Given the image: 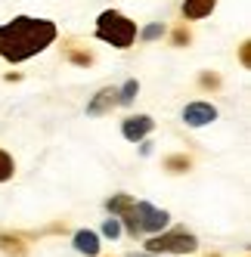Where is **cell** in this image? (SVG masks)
Returning <instances> with one entry per match:
<instances>
[{
	"mask_svg": "<svg viewBox=\"0 0 251 257\" xmlns=\"http://www.w3.org/2000/svg\"><path fill=\"white\" fill-rule=\"evenodd\" d=\"M102 235L105 238H118L121 235V220L118 217H109V220H105V226H102Z\"/></svg>",
	"mask_w": 251,
	"mask_h": 257,
	"instance_id": "9a60e30c",
	"label": "cell"
},
{
	"mask_svg": "<svg viewBox=\"0 0 251 257\" xmlns=\"http://www.w3.org/2000/svg\"><path fill=\"white\" fill-rule=\"evenodd\" d=\"M165 168H168L171 174H183V171L192 168V158H189V155H168V158H165Z\"/></svg>",
	"mask_w": 251,
	"mask_h": 257,
	"instance_id": "8fae6325",
	"label": "cell"
},
{
	"mask_svg": "<svg viewBox=\"0 0 251 257\" xmlns=\"http://www.w3.org/2000/svg\"><path fill=\"white\" fill-rule=\"evenodd\" d=\"M134 223H137V232H161L168 223H171V214L161 211L155 205H149V201H134Z\"/></svg>",
	"mask_w": 251,
	"mask_h": 257,
	"instance_id": "277c9868",
	"label": "cell"
},
{
	"mask_svg": "<svg viewBox=\"0 0 251 257\" xmlns=\"http://www.w3.org/2000/svg\"><path fill=\"white\" fill-rule=\"evenodd\" d=\"M128 257H165V254H128Z\"/></svg>",
	"mask_w": 251,
	"mask_h": 257,
	"instance_id": "ffe728a7",
	"label": "cell"
},
{
	"mask_svg": "<svg viewBox=\"0 0 251 257\" xmlns=\"http://www.w3.org/2000/svg\"><path fill=\"white\" fill-rule=\"evenodd\" d=\"M174 44H177V47H186V44H189V31H186L183 25L174 31Z\"/></svg>",
	"mask_w": 251,
	"mask_h": 257,
	"instance_id": "ac0fdd59",
	"label": "cell"
},
{
	"mask_svg": "<svg viewBox=\"0 0 251 257\" xmlns=\"http://www.w3.org/2000/svg\"><path fill=\"white\" fill-rule=\"evenodd\" d=\"M13 174H16V161L10 158V152H4V149H0V183L13 180Z\"/></svg>",
	"mask_w": 251,
	"mask_h": 257,
	"instance_id": "4fadbf2b",
	"label": "cell"
},
{
	"mask_svg": "<svg viewBox=\"0 0 251 257\" xmlns=\"http://www.w3.org/2000/svg\"><path fill=\"white\" fill-rule=\"evenodd\" d=\"M214 7H217V0H183V19H205Z\"/></svg>",
	"mask_w": 251,
	"mask_h": 257,
	"instance_id": "9c48e42d",
	"label": "cell"
},
{
	"mask_svg": "<svg viewBox=\"0 0 251 257\" xmlns=\"http://www.w3.org/2000/svg\"><path fill=\"white\" fill-rule=\"evenodd\" d=\"M161 34H165V25H146V28H143V41H158L161 38Z\"/></svg>",
	"mask_w": 251,
	"mask_h": 257,
	"instance_id": "e0dca14e",
	"label": "cell"
},
{
	"mask_svg": "<svg viewBox=\"0 0 251 257\" xmlns=\"http://www.w3.org/2000/svg\"><path fill=\"white\" fill-rule=\"evenodd\" d=\"M96 38L105 41V44H112V47H118V50H128L137 41V25L124 13L105 10V13H99V19H96Z\"/></svg>",
	"mask_w": 251,
	"mask_h": 257,
	"instance_id": "7a4b0ae2",
	"label": "cell"
},
{
	"mask_svg": "<svg viewBox=\"0 0 251 257\" xmlns=\"http://www.w3.org/2000/svg\"><path fill=\"white\" fill-rule=\"evenodd\" d=\"M68 59L75 65H90L93 62V53H84V50H68Z\"/></svg>",
	"mask_w": 251,
	"mask_h": 257,
	"instance_id": "2e32d148",
	"label": "cell"
},
{
	"mask_svg": "<svg viewBox=\"0 0 251 257\" xmlns=\"http://www.w3.org/2000/svg\"><path fill=\"white\" fill-rule=\"evenodd\" d=\"M214 118H217V108H214L211 102H189V105L183 108V121H186L189 127H205V124H211Z\"/></svg>",
	"mask_w": 251,
	"mask_h": 257,
	"instance_id": "8992f818",
	"label": "cell"
},
{
	"mask_svg": "<svg viewBox=\"0 0 251 257\" xmlns=\"http://www.w3.org/2000/svg\"><path fill=\"white\" fill-rule=\"evenodd\" d=\"M75 248L81 254H87V257H96L99 254V235L90 232V229H78L75 232Z\"/></svg>",
	"mask_w": 251,
	"mask_h": 257,
	"instance_id": "ba28073f",
	"label": "cell"
},
{
	"mask_svg": "<svg viewBox=\"0 0 251 257\" xmlns=\"http://www.w3.org/2000/svg\"><path fill=\"white\" fill-rule=\"evenodd\" d=\"M105 208H109L112 217H121V214H128V211L134 208V198H131L128 192H118V195H112L109 201H105Z\"/></svg>",
	"mask_w": 251,
	"mask_h": 257,
	"instance_id": "30bf717a",
	"label": "cell"
},
{
	"mask_svg": "<svg viewBox=\"0 0 251 257\" xmlns=\"http://www.w3.org/2000/svg\"><path fill=\"white\" fill-rule=\"evenodd\" d=\"M56 25L50 19H34V16H16L13 22L0 25V56L7 62H25L31 56L44 53L56 41Z\"/></svg>",
	"mask_w": 251,
	"mask_h": 257,
	"instance_id": "6da1fadb",
	"label": "cell"
},
{
	"mask_svg": "<svg viewBox=\"0 0 251 257\" xmlns=\"http://www.w3.org/2000/svg\"><path fill=\"white\" fill-rule=\"evenodd\" d=\"M199 248V238L186 229H171L149 238V251L152 254H192Z\"/></svg>",
	"mask_w": 251,
	"mask_h": 257,
	"instance_id": "3957f363",
	"label": "cell"
},
{
	"mask_svg": "<svg viewBox=\"0 0 251 257\" xmlns=\"http://www.w3.org/2000/svg\"><path fill=\"white\" fill-rule=\"evenodd\" d=\"M152 127H155V121H152L149 115H131V118H124L121 134L128 137L131 143H140L143 137H149V134H152Z\"/></svg>",
	"mask_w": 251,
	"mask_h": 257,
	"instance_id": "5b68a950",
	"label": "cell"
},
{
	"mask_svg": "<svg viewBox=\"0 0 251 257\" xmlns=\"http://www.w3.org/2000/svg\"><path fill=\"white\" fill-rule=\"evenodd\" d=\"M137 93H140V84H137V81H128V84L118 90V102H131Z\"/></svg>",
	"mask_w": 251,
	"mask_h": 257,
	"instance_id": "5bb4252c",
	"label": "cell"
},
{
	"mask_svg": "<svg viewBox=\"0 0 251 257\" xmlns=\"http://www.w3.org/2000/svg\"><path fill=\"white\" fill-rule=\"evenodd\" d=\"M0 251H7L10 257H25V248L16 235H0Z\"/></svg>",
	"mask_w": 251,
	"mask_h": 257,
	"instance_id": "7c38bea8",
	"label": "cell"
},
{
	"mask_svg": "<svg viewBox=\"0 0 251 257\" xmlns=\"http://www.w3.org/2000/svg\"><path fill=\"white\" fill-rule=\"evenodd\" d=\"M202 84H205V87H217L220 78H217V75H202Z\"/></svg>",
	"mask_w": 251,
	"mask_h": 257,
	"instance_id": "d6986e66",
	"label": "cell"
},
{
	"mask_svg": "<svg viewBox=\"0 0 251 257\" xmlns=\"http://www.w3.org/2000/svg\"><path fill=\"white\" fill-rule=\"evenodd\" d=\"M115 105H118V90H115V87H102L99 93L90 99V105H87V115H90V118H99V115H105V112H112Z\"/></svg>",
	"mask_w": 251,
	"mask_h": 257,
	"instance_id": "52a82bcc",
	"label": "cell"
}]
</instances>
